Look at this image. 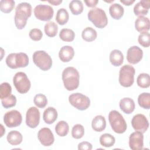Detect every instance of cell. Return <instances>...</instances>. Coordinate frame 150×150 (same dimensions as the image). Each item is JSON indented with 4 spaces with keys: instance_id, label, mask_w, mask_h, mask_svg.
<instances>
[{
    "instance_id": "37",
    "label": "cell",
    "mask_w": 150,
    "mask_h": 150,
    "mask_svg": "<svg viewBox=\"0 0 150 150\" xmlns=\"http://www.w3.org/2000/svg\"><path fill=\"white\" fill-rule=\"evenodd\" d=\"M12 87L11 85L6 82L1 83L0 86V98L1 100L9 97L11 95Z\"/></svg>"
},
{
    "instance_id": "12",
    "label": "cell",
    "mask_w": 150,
    "mask_h": 150,
    "mask_svg": "<svg viewBox=\"0 0 150 150\" xmlns=\"http://www.w3.org/2000/svg\"><path fill=\"white\" fill-rule=\"evenodd\" d=\"M131 125L132 128L136 131H139L143 134L148 129L149 127V122L144 115L138 114L132 117L131 120Z\"/></svg>"
},
{
    "instance_id": "29",
    "label": "cell",
    "mask_w": 150,
    "mask_h": 150,
    "mask_svg": "<svg viewBox=\"0 0 150 150\" xmlns=\"http://www.w3.org/2000/svg\"><path fill=\"white\" fill-rule=\"evenodd\" d=\"M115 142V139L114 136L110 134H104L100 137V143L104 147H111L114 145Z\"/></svg>"
},
{
    "instance_id": "14",
    "label": "cell",
    "mask_w": 150,
    "mask_h": 150,
    "mask_svg": "<svg viewBox=\"0 0 150 150\" xmlns=\"http://www.w3.org/2000/svg\"><path fill=\"white\" fill-rule=\"evenodd\" d=\"M38 138L40 144L45 146L52 145L54 141L53 132L49 128H41L38 134Z\"/></svg>"
},
{
    "instance_id": "31",
    "label": "cell",
    "mask_w": 150,
    "mask_h": 150,
    "mask_svg": "<svg viewBox=\"0 0 150 150\" xmlns=\"http://www.w3.org/2000/svg\"><path fill=\"white\" fill-rule=\"evenodd\" d=\"M138 103L139 105L145 109L150 108V94L149 93H142L138 97Z\"/></svg>"
},
{
    "instance_id": "11",
    "label": "cell",
    "mask_w": 150,
    "mask_h": 150,
    "mask_svg": "<svg viewBox=\"0 0 150 150\" xmlns=\"http://www.w3.org/2000/svg\"><path fill=\"white\" fill-rule=\"evenodd\" d=\"M22 121V117L19 111L13 110L6 112L4 116V122L9 128L18 127Z\"/></svg>"
},
{
    "instance_id": "44",
    "label": "cell",
    "mask_w": 150,
    "mask_h": 150,
    "mask_svg": "<svg viewBox=\"0 0 150 150\" xmlns=\"http://www.w3.org/2000/svg\"><path fill=\"white\" fill-rule=\"evenodd\" d=\"M120 2L125 5L129 6L135 2L134 0H120Z\"/></svg>"
},
{
    "instance_id": "43",
    "label": "cell",
    "mask_w": 150,
    "mask_h": 150,
    "mask_svg": "<svg viewBox=\"0 0 150 150\" xmlns=\"http://www.w3.org/2000/svg\"><path fill=\"white\" fill-rule=\"evenodd\" d=\"M84 2L88 7L93 8L97 5V4L98 2V0H88V1L86 0L84 1Z\"/></svg>"
},
{
    "instance_id": "2",
    "label": "cell",
    "mask_w": 150,
    "mask_h": 150,
    "mask_svg": "<svg viewBox=\"0 0 150 150\" xmlns=\"http://www.w3.org/2000/svg\"><path fill=\"white\" fill-rule=\"evenodd\" d=\"M80 75L77 70L73 67H67L62 72L64 86L68 91H73L79 87Z\"/></svg>"
},
{
    "instance_id": "45",
    "label": "cell",
    "mask_w": 150,
    "mask_h": 150,
    "mask_svg": "<svg viewBox=\"0 0 150 150\" xmlns=\"http://www.w3.org/2000/svg\"><path fill=\"white\" fill-rule=\"evenodd\" d=\"M48 2L53 5H59L62 2V0H52V1H48Z\"/></svg>"
},
{
    "instance_id": "4",
    "label": "cell",
    "mask_w": 150,
    "mask_h": 150,
    "mask_svg": "<svg viewBox=\"0 0 150 150\" xmlns=\"http://www.w3.org/2000/svg\"><path fill=\"white\" fill-rule=\"evenodd\" d=\"M6 63L11 69H18L25 67L29 64V58L28 55L22 52L12 53L8 55L6 58Z\"/></svg>"
},
{
    "instance_id": "21",
    "label": "cell",
    "mask_w": 150,
    "mask_h": 150,
    "mask_svg": "<svg viewBox=\"0 0 150 150\" xmlns=\"http://www.w3.org/2000/svg\"><path fill=\"white\" fill-rule=\"evenodd\" d=\"M57 118V112L56 110L52 107H47L43 112V119L44 121L48 124H53Z\"/></svg>"
},
{
    "instance_id": "34",
    "label": "cell",
    "mask_w": 150,
    "mask_h": 150,
    "mask_svg": "<svg viewBox=\"0 0 150 150\" xmlns=\"http://www.w3.org/2000/svg\"><path fill=\"white\" fill-rule=\"evenodd\" d=\"M60 38L64 42H72L75 38L74 31L70 29H62L59 33Z\"/></svg>"
},
{
    "instance_id": "32",
    "label": "cell",
    "mask_w": 150,
    "mask_h": 150,
    "mask_svg": "<svg viewBox=\"0 0 150 150\" xmlns=\"http://www.w3.org/2000/svg\"><path fill=\"white\" fill-rule=\"evenodd\" d=\"M137 83L139 87L141 88H148L150 86V77L148 73H141L138 75Z\"/></svg>"
},
{
    "instance_id": "6",
    "label": "cell",
    "mask_w": 150,
    "mask_h": 150,
    "mask_svg": "<svg viewBox=\"0 0 150 150\" xmlns=\"http://www.w3.org/2000/svg\"><path fill=\"white\" fill-rule=\"evenodd\" d=\"M135 70L129 64H125L122 66L119 72V83L124 87H131L134 82V75Z\"/></svg>"
},
{
    "instance_id": "33",
    "label": "cell",
    "mask_w": 150,
    "mask_h": 150,
    "mask_svg": "<svg viewBox=\"0 0 150 150\" xmlns=\"http://www.w3.org/2000/svg\"><path fill=\"white\" fill-rule=\"evenodd\" d=\"M44 30L46 35L49 37H54L57 35L58 26L54 22H49L45 24Z\"/></svg>"
},
{
    "instance_id": "41",
    "label": "cell",
    "mask_w": 150,
    "mask_h": 150,
    "mask_svg": "<svg viewBox=\"0 0 150 150\" xmlns=\"http://www.w3.org/2000/svg\"><path fill=\"white\" fill-rule=\"evenodd\" d=\"M29 35L32 40L34 41H39L42 38L43 33L40 29L38 28H34L30 30Z\"/></svg>"
},
{
    "instance_id": "40",
    "label": "cell",
    "mask_w": 150,
    "mask_h": 150,
    "mask_svg": "<svg viewBox=\"0 0 150 150\" xmlns=\"http://www.w3.org/2000/svg\"><path fill=\"white\" fill-rule=\"evenodd\" d=\"M2 106L5 108H9L14 107L16 103V98L14 95H10L9 97L1 100Z\"/></svg>"
},
{
    "instance_id": "38",
    "label": "cell",
    "mask_w": 150,
    "mask_h": 150,
    "mask_svg": "<svg viewBox=\"0 0 150 150\" xmlns=\"http://www.w3.org/2000/svg\"><path fill=\"white\" fill-rule=\"evenodd\" d=\"M84 134V127L79 124L74 125L71 130V135L75 139L81 138Z\"/></svg>"
},
{
    "instance_id": "22",
    "label": "cell",
    "mask_w": 150,
    "mask_h": 150,
    "mask_svg": "<svg viewBox=\"0 0 150 150\" xmlns=\"http://www.w3.org/2000/svg\"><path fill=\"white\" fill-rule=\"evenodd\" d=\"M91 127L94 131L101 132L106 127V121L105 118L101 115H96L92 120Z\"/></svg>"
},
{
    "instance_id": "35",
    "label": "cell",
    "mask_w": 150,
    "mask_h": 150,
    "mask_svg": "<svg viewBox=\"0 0 150 150\" xmlns=\"http://www.w3.org/2000/svg\"><path fill=\"white\" fill-rule=\"evenodd\" d=\"M15 1L13 0H1L0 1V9L5 13L11 12L14 8Z\"/></svg>"
},
{
    "instance_id": "23",
    "label": "cell",
    "mask_w": 150,
    "mask_h": 150,
    "mask_svg": "<svg viewBox=\"0 0 150 150\" xmlns=\"http://www.w3.org/2000/svg\"><path fill=\"white\" fill-rule=\"evenodd\" d=\"M110 61L111 63L115 67L121 66L124 61L123 54L118 49L112 50L110 54Z\"/></svg>"
},
{
    "instance_id": "46",
    "label": "cell",
    "mask_w": 150,
    "mask_h": 150,
    "mask_svg": "<svg viewBox=\"0 0 150 150\" xmlns=\"http://www.w3.org/2000/svg\"><path fill=\"white\" fill-rule=\"evenodd\" d=\"M1 129H2V131H1V137H2V136H3V134H4V133L5 132V129H4V127H3V125L1 124Z\"/></svg>"
},
{
    "instance_id": "19",
    "label": "cell",
    "mask_w": 150,
    "mask_h": 150,
    "mask_svg": "<svg viewBox=\"0 0 150 150\" xmlns=\"http://www.w3.org/2000/svg\"><path fill=\"white\" fill-rule=\"evenodd\" d=\"M120 109L125 114H129L132 113L135 107L134 100L129 97H124L122 98L119 103Z\"/></svg>"
},
{
    "instance_id": "39",
    "label": "cell",
    "mask_w": 150,
    "mask_h": 150,
    "mask_svg": "<svg viewBox=\"0 0 150 150\" xmlns=\"http://www.w3.org/2000/svg\"><path fill=\"white\" fill-rule=\"evenodd\" d=\"M138 41L142 46L148 47L150 45V34L148 32H142L139 34L138 38Z\"/></svg>"
},
{
    "instance_id": "26",
    "label": "cell",
    "mask_w": 150,
    "mask_h": 150,
    "mask_svg": "<svg viewBox=\"0 0 150 150\" xmlns=\"http://www.w3.org/2000/svg\"><path fill=\"white\" fill-rule=\"evenodd\" d=\"M97 36L96 30L91 27H87L84 28L81 33V37L83 40L86 42L94 41Z\"/></svg>"
},
{
    "instance_id": "24",
    "label": "cell",
    "mask_w": 150,
    "mask_h": 150,
    "mask_svg": "<svg viewBox=\"0 0 150 150\" xmlns=\"http://www.w3.org/2000/svg\"><path fill=\"white\" fill-rule=\"evenodd\" d=\"M109 12L113 19L118 20L123 16L124 10L122 5L118 3H115L110 5L109 8Z\"/></svg>"
},
{
    "instance_id": "25",
    "label": "cell",
    "mask_w": 150,
    "mask_h": 150,
    "mask_svg": "<svg viewBox=\"0 0 150 150\" xmlns=\"http://www.w3.org/2000/svg\"><path fill=\"white\" fill-rule=\"evenodd\" d=\"M6 139L8 142L12 145H17L22 142L23 137L19 131H11L8 134Z\"/></svg>"
},
{
    "instance_id": "8",
    "label": "cell",
    "mask_w": 150,
    "mask_h": 150,
    "mask_svg": "<svg viewBox=\"0 0 150 150\" xmlns=\"http://www.w3.org/2000/svg\"><path fill=\"white\" fill-rule=\"evenodd\" d=\"M13 83L16 90L21 94L26 93L30 88V81L26 73L19 71L13 77Z\"/></svg>"
},
{
    "instance_id": "18",
    "label": "cell",
    "mask_w": 150,
    "mask_h": 150,
    "mask_svg": "<svg viewBox=\"0 0 150 150\" xmlns=\"http://www.w3.org/2000/svg\"><path fill=\"white\" fill-rule=\"evenodd\" d=\"M150 7V1L142 0L136 4L134 7V12L136 16H142L148 13Z\"/></svg>"
},
{
    "instance_id": "5",
    "label": "cell",
    "mask_w": 150,
    "mask_h": 150,
    "mask_svg": "<svg viewBox=\"0 0 150 150\" xmlns=\"http://www.w3.org/2000/svg\"><path fill=\"white\" fill-rule=\"evenodd\" d=\"M88 19L98 28H103L108 23V19L105 11L99 8L90 9L88 12Z\"/></svg>"
},
{
    "instance_id": "13",
    "label": "cell",
    "mask_w": 150,
    "mask_h": 150,
    "mask_svg": "<svg viewBox=\"0 0 150 150\" xmlns=\"http://www.w3.org/2000/svg\"><path fill=\"white\" fill-rule=\"evenodd\" d=\"M40 122V112L38 108L31 107L26 111V124L31 128H35L39 125Z\"/></svg>"
},
{
    "instance_id": "17",
    "label": "cell",
    "mask_w": 150,
    "mask_h": 150,
    "mask_svg": "<svg viewBox=\"0 0 150 150\" xmlns=\"http://www.w3.org/2000/svg\"><path fill=\"white\" fill-rule=\"evenodd\" d=\"M74 56V49L70 46H64L61 47L59 52L60 60L63 62H69Z\"/></svg>"
},
{
    "instance_id": "42",
    "label": "cell",
    "mask_w": 150,
    "mask_h": 150,
    "mask_svg": "<svg viewBox=\"0 0 150 150\" xmlns=\"http://www.w3.org/2000/svg\"><path fill=\"white\" fill-rule=\"evenodd\" d=\"M93 148V146L91 143L84 141L79 144L78 149L79 150H91Z\"/></svg>"
},
{
    "instance_id": "20",
    "label": "cell",
    "mask_w": 150,
    "mask_h": 150,
    "mask_svg": "<svg viewBox=\"0 0 150 150\" xmlns=\"http://www.w3.org/2000/svg\"><path fill=\"white\" fill-rule=\"evenodd\" d=\"M135 29L139 32H146L149 30L150 21L148 18L139 16L135 21Z\"/></svg>"
},
{
    "instance_id": "1",
    "label": "cell",
    "mask_w": 150,
    "mask_h": 150,
    "mask_svg": "<svg viewBox=\"0 0 150 150\" xmlns=\"http://www.w3.org/2000/svg\"><path fill=\"white\" fill-rule=\"evenodd\" d=\"M32 14V6L28 2H21L18 5L15 9L14 18L15 24L17 29H23L27 23L28 19Z\"/></svg>"
},
{
    "instance_id": "7",
    "label": "cell",
    "mask_w": 150,
    "mask_h": 150,
    "mask_svg": "<svg viewBox=\"0 0 150 150\" xmlns=\"http://www.w3.org/2000/svg\"><path fill=\"white\" fill-rule=\"evenodd\" d=\"M33 61L40 69L43 71L49 70L52 66V59L46 52L38 50L33 54Z\"/></svg>"
},
{
    "instance_id": "30",
    "label": "cell",
    "mask_w": 150,
    "mask_h": 150,
    "mask_svg": "<svg viewBox=\"0 0 150 150\" xmlns=\"http://www.w3.org/2000/svg\"><path fill=\"white\" fill-rule=\"evenodd\" d=\"M71 12L74 15H78L83 11V4L81 1L73 0L69 4Z\"/></svg>"
},
{
    "instance_id": "16",
    "label": "cell",
    "mask_w": 150,
    "mask_h": 150,
    "mask_svg": "<svg viewBox=\"0 0 150 150\" xmlns=\"http://www.w3.org/2000/svg\"><path fill=\"white\" fill-rule=\"evenodd\" d=\"M129 146L132 150L142 149L144 146V135L139 131L132 132L129 137Z\"/></svg>"
},
{
    "instance_id": "28",
    "label": "cell",
    "mask_w": 150,
    "mask_h": 150,
    "mask_svg": "<svg viewBox=\"0 0 150 150\" xmlns=\"http://www.w3.org/2000/svg\"><path fill=\"white\" fill-rule=\"evenodd\" d=\"M69 131L68 124L64 121H60L55 126V131L60 137H65Z\"/></svg>"
},
{
    "instance_id": "10",
    "label": "cell",
    "mask_w": 150,
    "mask_h": 150,
    "mask_svg": "<svg viewBox=\"0 0 150 150\" xmlns=\"http://www.w3.org/2000/svg\"><path fill=\"white\" fill-rule=\"evenodd\" d=\"M33 12L35 17L42 21H50L54 14L53 8L50 5L44 4H39L36 6Z\"/></svg>"
},
{
    "instance_id": "3",
    "label": "cell",
    "mask_w": 150,
    "mask_h": 150,
    "mask_svg": "<svg viewBox=\"0 0 150 150\" xmlns=\"http://www.w3.org/2000/svg\"><path fill=\"white\" fill-rule=\"evenodd\" d=\"M108 120L112 129L117 134H122L127 129V125L122 115L116 110H112L108 114Z\"/></svg>"
},
{
    "instance_id": "27",
    "label": "cell",
    "mask_w": 150,
    "mask_h": 150,
    "mask_svg": "<svg viewBox=\"0 0 150 150\" xmlns=\"http://www.w3.org/2000/svg\"><path fill=\"white\" fill-rule=\"evenodd\" d=\"M69 15L67 11L64 8L59 9L56 13V21L60 25H65L69 21Z\"/></svg>"
},
{
    "instance_id": "36",
    "label": "cell",
    "mask_w": 150,
    "mask_h": 150,
    "mask_svg": "<svg viewBox=\"0 0 150 150\" xmlns=\"http://www.w3.org/2000/svg\"><path fill=\"white\" fill-rule=\"evenodd\" d=\"M33 103L38 108H43L46 106L47 100L45 95L40 93L35 96L33 98Z\"/></svg>"
},
{
    "instance_id": "9",
    "label": "cell",
    "mask_w": 150,
    "mask_h": 150,
    "mask_svg": "<svg viewBox=\"0 0 150 150\" xmlns=\"http://www.w3.org/2000/svg\"><path fill=\"white\" fill-rule=\"evenodd\" d=\"M69 101L74 107L81 111L87 109L90 105V98L80 93H76L70 95Z\"/></svg>"
},
{
    "instance_id": "15",
    "label": "cell",
    "mask_w": 150,
    "mask_h": 150,
    "mask_svg": "<svg viewBox=\"0 0 150 150\" xmlns=\"http://www.w3.org/2000/svg\"><path fill=\"white\" fill-rule=\"evenodd\" d=\"M143 57L142 50L137 46L130 47L127 53V61L132 64H135L139 63Z\"/></svg>"
}]
</instances>
